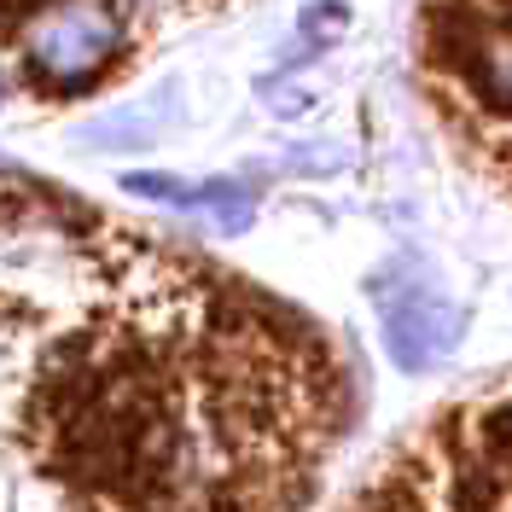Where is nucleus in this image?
<instances>
[{"label":"nucleus","mask_w":512,"mask_h":512,"mask_svg":"<svg viewBox=\"0 0 512 512\" xmlns=\"http://www.w3.org/2000/svg\"><path fill=\"white\" fill-rule=\"evenodd\" d=\"M123 187L140 192V198H158V204H192V187L169 181V175H128Z\"/></svg>","instance_id":"nucleus-2"},{"label":"nucleus","mask_w":512,"mask_h":512,"mask_svg":"<svg viewBox=\"0 0 512 512\" xmlns=\"http://www.w3.org/2000/svg\"><path fill=\"white\" fill-rule=\"evenodd\" d=\"M384 344H390L402 373H425L431 361H443L460 344V315L419 286H390V297H384Z\"/></svg>","instance_id":"nucleus-1"}]
</instances>
